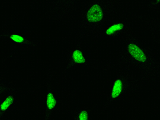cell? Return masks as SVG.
I'll list each match as a JSON object with an SVG mask.
<instances>
[{
  "mask_svg": "<svg viewBox=\"0 0 160 120\" xmlns=\"http://www.w3.org/2000/svg\"><path fill=\"white\" fill-rule=\"evenodd\" d=\"M78 120H89L88 112L85 110L81 111L78 116Z\"/></svg>",
  "mask_w": 160,
  "mask_h": 120,
  "instance_id": "9",
  "label": "cell"
},
{
  "mask_svg": "<svg viewBox=\"0 0 160 120\" xmlns=\"http://www.w3.org/2000/svg\"><path fill=\"white\" fill-rule=\"evenodd\" d=\"M72 57L73 62L78 64H83L86 61V59L82 52L79 49L74 50L72 53Z\"/></svg>",
  "mask_w": 160,
  "mask_h": 120,
  "instance_id": "4",
  "label": "cell"
},
{
  "mask_svg": "<svg viewBox=\"0 0 160 120\" xmlns=\"http://www.w3.org/2000/svg\"><path fill=\"white\" fill-rule=\"evenodd\" d=\"M46 103L47 108L50 110L53 109L56 106L57 102L52 93L49 92L47 94Z\"/></svg>",
  "mask_w": 160,
  "mask_h": 120,
  "instance_id": "5",
  "label": "cell"
},
{
  "mask_svg": "<svg viewBox=\"0 0 160 120\" xmlns=\"http://www.w3.org/2000/svg\"><path fill=\"white\" fill-rule=\"evenodd\" d=\"M103 13L100 6L97 4L92 5L87 11L86 18L88 21L97 22L101 21L103 18Z\"/></svg>",
  "mask_w": 160,
  "mask_h": 120,
  "instance_id": "1",
  "label": "cell"
},
{
  "mask_svg": "<svg viewBox=\"0 0 160 120\" xmlns=\"http://www.w3.org/2000/svg\"><path fill=\"white\" fill-rule=\"evenodd\" d=\"M10 38L13 42L18 43H22L25 40L23 37L17 34H12L10 36Z\"/></svg>",
  "mask_w": 160,
  "mask_h": 120,
  "instance_id": "8",
  "label": "cell"
},
{
  "mask_svg": "<svg viewBox=\"0 0 160 120\" xmlns=\"http://www.w3.org/2000/svg\"><path fill=\"white\" fill-rule=\"evenodd\" d=\"M123 88V84L122 81L117 79L114 82L111 94L112 98L115 99L118 98L121 94Z\"/></svg>",
  "mask_w": 160,
  "mask_h": 120,
  "instance_id": "3",
  "label": "cell"
},
{
  "mask_svg": "<svg viewBox=\"0 0 160 120\" xmlns=\"http://www.w3.org/2000/svg\"><path fill=\"white\" fill-rule=\"evenodd\" d=\"M124 28V25L121 23L114 24L109 27L106 30L105 33L108 35H111L116 32L122 30Z\"/></svg>",
  "mask_w": 160,
  "mask_h": 120,
  "instance_id": "6",
  "label": "cell"
},
{
  "mask_svg": "<svg viewBox=\"0 0 160 120\" xmlns=\"http://www.w3.org/2000/svg\"><path fill=\"white\" fill-rule=\"evenodd\" d=\"M14 98L12 96L7 97L0 105V110L2 112L6 111L12 104Z\"/></svg>",
  "mask_w": 160,
  "mask_h": 120,
  "instance_id": "7",
  "label": "cell"
},
{
  "mask_svg": "<svg viewBox=\"0 0 160 120\" xmlns=\"http://www.w3.org/2000/svg\"><path fill=\"white\" fill-rule=\"evenodd\" d=\"M128 51L131 55L136 61L144 62L147 58L143 51L137 45L133 43H130L128 47Z\"/></svg>",
  "mask_w": 160,
  "mask_h": 120,
  "instance_id": "2",
  "label": "cell"
}]
</instances>
